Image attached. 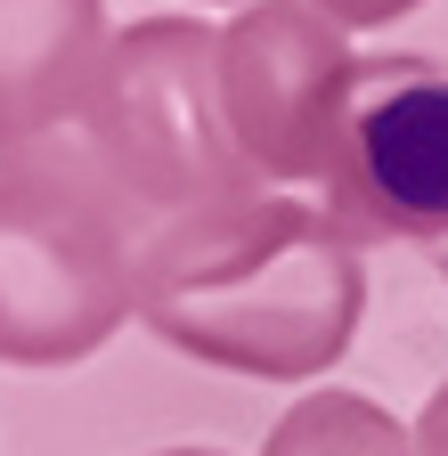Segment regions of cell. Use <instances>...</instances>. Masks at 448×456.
<instances>
[{"mask_svg": "<svg viewBox=\"0 0 448 456\" xmlns=\"http://www.w3.org/2000/svg\"><path fill=\"white\" fill-rule=\"evenodd\" d=\"M131 318L253 383H318L367 318V261L318 204L245 196L139 237Z\"/></svg>", "mask_w": 448, "mask_h": 456, "instance_id": "obj_1", "label": "cell"}, {"mask_svg": "<svg viewBox=\"0 0 448 456\" xmlns=\"http://www.w3.org/2000/svg\"><path fill=\"white\" fill-rule=\"evenodd\" d=\"M147 220L58 123L0 147V367H82L131 318Z\"/></svg>", "mask_w": 448, "mask_h": 456, "instance_id": "obj_2", "label": "cell"}, {"mask_svg": "<svg viewBox=\"0 0 448 456\" xmlns=\"http://www.w3.org/2000/svg\"><path fill=\"white\" fill-rule=\"evenodd\" d=\"M212 41L220 25L204 17H139L131 33L106 41L98 82L66 123L147 228L261 196L253 163L229 139V114H220Z\"/></svg>", "mask_w": 448, "mask_h": 456, "instance_id": "obj_3", "label": "cell"}, {"mask_svg": "<svg viewBox=\"0 0 448 456\" xmlns=\"http://www.w3.org/2000/svg\"><path fill=\"white\" fill-rule=\"evenodd\" d=\"M326 220L367 245H440L448 237V66L416 49L351 57L318 155Z\"/></svg>", "mask_w": 448, "mask_h": 456, "instance_id": "obj_4", "label": "cell"}, {"mask_svg": "<svg viewBox=\"0 0 448 456\" xmlns=\"http://www.w3.org/2000/svg\"><path fill=\"white\" fill-rule=\"evenodd\" d=\"M351 57H359L351 33L318 0H237V17L212 41V66H220L229 139L261 188L318 180L326 123L351 82Z\"/></svg>", "mask_w": 448, "mask_h": 456, "instance_id": "obj_5", "label": "cell"}, {"mask_svg": "<svg viewBox=\"0 0 448 456\" xmlns=\"http://www.w3.org/2000/svg\"><path fill=\"white\" fill-rule=\"evenodd\" d=\"M106 41V0H0V147L74 123Z\"/></svg>", "mask_w": 448, "mask_h": 456, "instance_id": "obj_6", "label": "cell"}, {"mask_svg": "<svg viewBox=\"0 0 448 456\" xmlns=\"http://www.w3.org/2000/svg\"><path fill=\"white\" fill-rule=\"evenodd\" d=\"M261 456H416V432L391 408H375L367 391L326 383V391H302L294 408L269 424Z\"/></svg>", "mask_w": 448, "mask_h": 456, "instance_id": "obj_7", "label": "cell"}, {"mask_svg": "<svg viewBox=\"0 0 448 456\" xmlns=\"http://www.w3.org/2000/svg\"><path fill=\"white\" fill-rule=\"evenodd\" d=\"M318 9L343 25V33H375V25H391V17H416L424 0H318Z\"/></svg>", "mask_w": 448, "mask_h": 456, "instance_id": "obj_8", "label": "cell"}, {"mask_svg": "<svg viewBox=\"0 0 448 456\" xmlns=\"http://www.w3.org/2000/svg\"><path fill=\"white\" fill-rule=\"evenodd\" d=\"M416 456H448V383L424 399V416H416Z\"/></svg>", "mask_w": 448, "mask_h": 456, "instance_id": "obj_9", "label": "cell"}, {"mask_svg": "<svg viewBox=\"0 0 448 456\" xmlns=\"http://www.w3.org/2000/svg\"><path fill=\"white\" fill-rule=\"evenodd\" d=\"M424 253H432V277L448 285V237H440V245H424Z\"/></svg>", "mask_w": 448, "mask_h": 456, "instance_id": "obj_10", "label": "cell"}, {"mask_svg": "<svg viewBox=\"0 0 448 456\" xmlns=\"http://www.w3.org/2000/svg\"><path fill=\"white\" fill-rule=\"evenodd\" d=\"M163 456H229V448H163Z\"/></svg>", "mask_w": 448, "mask_h": 456, "instance_id": "obj_11", "label": "cell"}]
</instances>
